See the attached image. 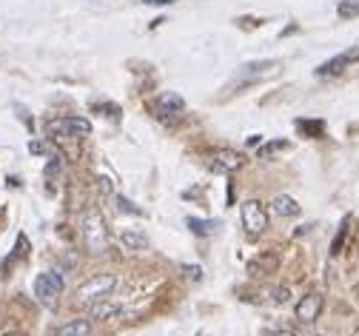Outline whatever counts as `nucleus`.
Listing matches in <instances>:
<instances>
[{"label":"nucleus","instance_id":"f257e3e1","mask_svg":"<svg viewBox=\"0 0 359 336\" xmlns=\"http://www.w3.org/2000/svg\"><path fill=\"white\" fill-rule=\"evenodd\" d=\"M80 228H83V239H86V248L88 254H95V257H103L111 246V239H109V228H106V220L97 208H88L80 220Z\"/></svg>","mask_w":359,"mask_h":336},{"label":"nucleus","instance_id":"f03ea898","mask_svg":"<svg viewBox=\"0 0 359 336\" xmlns=\"http://www.w3.org/2000/svg\"><path fill=\"white\" fill-rule=\"evenodd\" d=\"M114 288H117V276L114 274H97L92 276L88 282H83L77 288V302L80 305H95V302H103L114 294Z\"/></svg>","mask_w":359,"mask_h":336},{"label":"nucleus","instance_id":"7ed1b4c3","mask_svg":"<svg viewBox=\"0 0 359 336\" xmlns=\"http://www.w3.org/2000/svg\"><path fill=\"white\" fill-rule=\"evenodd\" d=\"M46 128L52 137H74V140L92 134V123L86 117H57V120H49Z\"/></svg>","mask_w":359,"mask_h":336},{"label":"nucleus","instance_id":"20e7f679","mask_svg":"<svg viewBox=\"0 0 359 336\" xmlns=\"http://www.w3.org/2000/svg\"><path fill=\"white\" fill-rule=\"evenodd\" d=\"M240 217H243V228H245L248 236H259L268 228V211L259 200H245Z\"/></svg>","mask_w":359,"mask_h":336},{"label":"nucleus","instance_id":"39448f33","mask_svg":"<svg viewBox=\"0 0 359 336\" xmlns=\"http://www.w3.org/2000/svg\"><path fill=\"white\" fill-rule=\"evenodd\" d=\"M63 291V276L57 271H46L34 279V297L43 302V305H55L57 297Z\"/></svg>","mask_w":359,"mask_h":336},{"label":"nucleus","instance_id":"423d86ee","mask_svg":"<svg viewBox=\"0 0 359 336\" xmlns=\"http://www.w3.org/2000/svg\"><path fill=\"white\" fill-rule=\"evenodd\" d=\"M208 166L217 174H234V171H240L245 166V154L231 152V149H217V152L208 154Z\"/></svg>","mask_w":359,"mask_h":336},{"label":"nucleus","instance_id":"0eeeda50","mask_svg":"<svg viewBox=\"0 0 359 336\" xmlns=\"http://www.w3.org/2000/svg\"><path fill=\"white\" fill-rule=\"evenodd\" d=\"M154 112L163 120H174V117H180L186 112V100L180 98V94H174V91H163L157 98V103H154Z\"/></svg>","mask_w":359,"mask_h":336},{"label":"nucleus","instance_id":"6e6552de","mask_svg":"<svg viewBox=\"0 0 359 336\" xmlns=\"http://www.w3.org/2000/svg\"><path fill=\"white\" fill-rule=\"evenodd\" d=\"M320 311H323V297H320V294H305V297L297 302V308H294V314H297V319H299L302 325L313 322V319L320 316Z\"/></svg>","mask_w":359,"mask_h":336},{"label":"nucleus","instance_id":"1a4fd4ad","mask_svg":"<svg viewBox=\"0 0 359 336\" xmlns=\"http://www.w3.org/2000/svg\"><path fill=\"white\" fill-rule=\"evenodd\" d=\"M356 60H359V49H348V52H342V55L325 60V63L317 69V74H323V77H328V74H339V72H345V69H348L351 63H356Z\"/></svg>","mask_w":359,"mask_h":336},{"label":"nucleus","instance_id":"9d476101","mask_svg":"<svg viewBox=\"0 0 359 336\" xmlns=\"http://www.w3.org/2000/svg\"><path fill=\"white\" fill-rule=\"evenodd\" d=\"M120 246L123 251H146L149 248V236L140 231V228H123L120 231Z\"/></svg>","mask_w":359,"mask_h":336},{"label":"nucleus","instance_id":"9b49d317","mask_svg":"<svg viewBox=\"0 0 359 336\" xmlns=\"http://www.w3.org/2000/svg\"><path fill=\"white\" fill-rule=\"evenodd\" d=\"M88 333H92V322L88 319H72L55 330V336H88Z\"/></svg>","mask_w":359,"mask_h":336},{"label":"nucleus","instance_id":"f8f14e48","mask_svg":"<svg viewBox=\"0 0 359 336\" xmlns=\"http://www.w3.org/2000/svg\"><path fill=\"white\" fill-rule=\"evenodd\" d=\"M271 211H274L277 217H297V214H299V203H297L294 197H288V194H280V197L271 203Z\"/></svg>","mask_w":359,"mask_h":336},{"label":"nucleus","instance_id":"ddd939ff","mask_svg":"<svg viewBox=\"0 0 359 336\" xmlns=\"http://www.w3.org/2000/svg\"><path fill=\"white\" fill-rule=\"evenodd\" d=\"M117 314H120V308H117V305H111L109 300L95 302V305H92V311H88V316H92V319H114Z\"/></svg>","mask_w":359,"mask_h":336},{"label":"nucleus","instance_id":"4468645a","mask_svg":"<svg viewBox=\"0 0 359 336\" xmlns=\"http://www.w3.org/2000/svg\"><path fill=\"white\" fill-rule=\"evenodd\" d=\"M337 15H339L342 20L359 18V0H339V6H337Z\"/></svg>","mask_w":359,"mask_h":336},{"label":"nucleus","instance_id":"2eb2a0df","mask_svg":"<svg viewBox=\"0 0 359 336\" xmlns=\"http://www.w3.org/2000/svg\"><path fill=\"white\" fill-rule=\"evenodd\" d=\"M285 149H288V140H274V142H268V146L259 149V157L268 160V157H274V154H280V152H285Z\"/></svg>","mask_w":359,"mask_h":336},{"label":"nucleus","instance_id":"dca6fc26","mask_svg":"<svg viewBox=\"0 0 359 336\" xmlns=\"http://www.w3.org/2000/svg\"><path fill=\"white\" fill-rule=\"evenodd\" d=\"M189 228H191L194 234H205V236H208V234H214V231H217V222H214V220H205V222H203V220L189 217Z\"/></svg>","mask_w":359,"mask_h":336},{"label":"nucleus","instance_id":"f3484780","mask_svg":"<svg viewBox=\"0 0 359 336\" xmlns=\"http://www.w3.org/2000/svg\"><path fill=\"white\" fill-rule=\"evenodd\" d=\"M274 66H277L274 60H257V63H245V66H243V74H245V77H248V74H265L268 69H274Z\"/></svg>","mask_w":359,"mask_h":336},{"label":"nucleus","instance_id":"a211bd4d","mask_svg":"<svg viewBox=\"0 0 359 336\" xmlns=\"http://www.w3.org/2000/svg\"><path fill=\"white\" fill-rule=\"evenodd\" d=\"M348 225H351V220L345 217V222H342V228H339V234H337V239H334V246H331V254H339V251H342V243H345V234H348Z\"/></svg>","mask_w":359,"mask_h":336},{"label":"nucleus","instance_id":"6ab92c4d","mask_svg":"<svg viewBox=\"0 0 359 336\" xmlns=\"http://www.w3.org/2000/svg\"><path fill=\"white\" fill-rule=\"evenodd\" d=\"M288 297H291V291L285 285H280V288H274V291H271V302H277V305H285Z\"/></svg>","mask_w":359,"mask_h":336},{"label":"nucleus","instance_id":"aec40b11","mask_svg":"<svg viewBox=\"0 0 359 336\" xmlns=\"http://www.w3.org/2000/svg\"><path fill=\"white\" fill-rule=\"evenodd\" d=\"M26 254H29V239L20 234L18 236V246H15V257H26Z\"/></svg>","mask_w":359,"mask_h":336},{"label":"nucleus","instance_id":"412c9836","mask_svg":"<svg viewBox=\"0 0 359 336\" xmlns=\"http://www.w3.org/2000/svg\"><path fill=\"white\" fill-rule=\"evenodd\" d=\"M117 206H120V211H126V214H143L137 206H131L126 197H117Z\"/></svg>","mask_w":359,"mask_h":336},{"label":"nucleus","instance_id":"4be33fe9","mask_svg":"<svg viewBox=\"0 0 359 336\" xmlns=\"http://www.w3.org/2000/svg\"><path fill=\"white\" fill-rule=\"evenodd\" d=\"M297 126H299V131H313V134H323V123H305V120H299Z\"/></svg>","mask_w":359,"mask_h":336},{"label":"nucleus","instance_id":"5701e85b","mask_svg":"<svg viewBox=\"0 0 359 336\" xmlns=\"http://www.w3.org/2000/svg\"><path fill=\"white\" fill-rule=\"evenodd\" d=\"M183 271H186L191 279H200V276H203V268H197V265H183Z\"/></svg>","mask_w":359,"mask_h":336},{"label":"nucleus","instance_id":"b1692460","mask_svg":"<svg viewBox=\"0 0 359 336\" xmlns=\"http://www.w3.org/2000/svg\"><path fill=\"white\" fill-rule=\"evenodd\" d=\"M146 6H171V4H177V0H143Z\"/></svg>","mask_w":359,"mask_h":336},{"label":"nucleus","instance_id":"393cba45","mask_svg":"<svg viewBox=\"0 0 359 336\" xmlns=\"http://www.w3.org/2000/svg\"><path fill=\"white\" fill-rule=\"evenodd\" d=\"M4 336H20V333H18V330H9V333H4Z\"/></svg>","mask_w":359,"mask_h":336}]
</instances>
